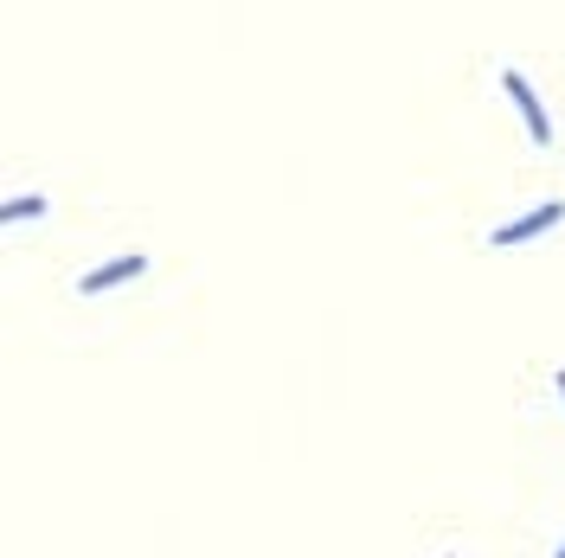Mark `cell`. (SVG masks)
Wrapping results in <instances>:
<instances>
[{"mask_svg": "<svg viewBox=\"0 0 565 558\" xmlns=\"http://www.w3.org/2000/svg\"><path fill=\"white\" fill-rule=\"evenodd\" d=\"M33 212H45V199L26 193V199H7V206H0V219H33Z\"/></svg>", "mask_w": 565, "mask_h": 558, "instance_id": "cell-4", "label": "cell"}, {"mask_svg": "<svg viewBox=\"0 0 565 558\" xmlns=\"http://www.w3.org/2000/svg\"><path fill=\"white\" fill-rule=\"evenodd\" d=\"M501 84H508V97L521 103V116H527V129H533V142H553V122H546V110H540V97H533V84H527V77H521V71H508Z\"/></svg>", "mask_w": 565, "mask_h": 558, "instance_id": "cell-2", "label": "cell"}, {"mask_svg": "<svg viewBox=\"0 0 565 558\" xmlns=\"http://www.w3.org/2000/svg\"><path fill=\"white\" fill-rule=\"evenodd\" d=\"M559 558H565V546H559Z\"/></svg>", "mask_w": 565, "mask_h": 558, "instance_id": "cell-6", "label": "cell"}, {"mask_svg": "<svg viewBox=\"0 0 565 558\" xmlns=\"http://www.w3.org/2000/svg\"><path fill=\"white\" fill-rule=\"evenodd\" d=\"M559 219H565V206H559V199H546L540 212H527V219L501 225V231H495V238H488V244H495V251H508V244H527V238H540V231H546V225H559Z\"/></svg>", "mask_w": 565, "mask_h": 558, "instance_id": "cell-1", "label": "cell"}, {"mask_svg": "<svg viewBox=\"0 0 565 558\" xmlns=\"http://www.w3.org/2000/svg\"><path fill=\"white\" fill-rule=\"evenodd\" d=\"M142 263H148L142 251H135V257H116V263H103V270H90L78 289H84V296H97V289H116V283H129V276H142Z\"/></svg>", "mask_w": 565, "mask_h": 558, "instance_id": "cell-3", "label": "cell"}, {"mask_svg": "<svg viewBox=\"0 0 565 558\" xmlns=\"http://www.w3.org/2000/svg\"><path fill=\"white\" fill-rule=\"evenodd\" d=\"M559 398H565V372H559Z\"/></svg>", "mask_w": 565, "mask_h": 558, "instance_id": "cell-5", "label": "cell"}]
</instances>
